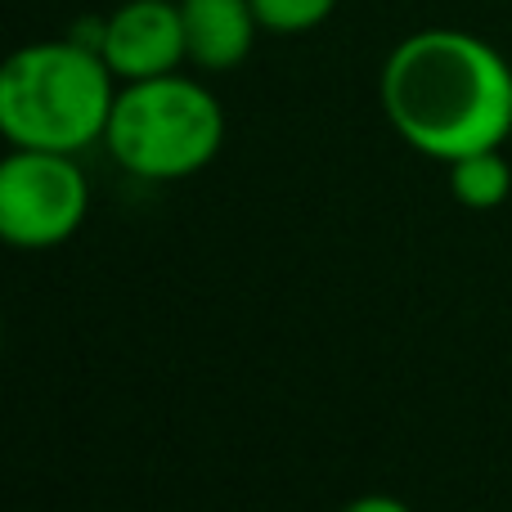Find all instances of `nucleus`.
<instances>
[{"label": "nucleus", "mask_w": 512, "mask_h": 512, "mask_svg": "<svg viewBox=\"0 0 512 512\" xmlns=\"http://www.w3.org/2000/svg\"><path fill=\"white\" fill-rule=\"evenodd\" d=\"M104 144L135 180H189L212 167L225 144V108L203 81L185 72L126 81L117 90Z\"/></svg>", "instance_id": "7ed1b4c3"}, {"label": "nucleus", "mask_w": 512, "mask_h": 512, "mask_svg": "<svg viewBox=\"0 0 512 512\" xmlns=\"http://www.w3.org/2000/svg\"><path fill=\"white\" fill-rule=\"evenodd\" d=\"M450 198L468 212H495L512 194V167L499 149H481L468 158L450 162Z\"/></svg>", "instance_id": "0eeeda50"}, {"label": "nucleus", "mask_w": 512, "mask_h": 512, "mask_svg": "<svg viewBox=\"0 0 512 512\" xmlns=\"http://www.w3.org/2000/svg\"><path fill=\"white\" fill-rule=\"evenodd\" d=\"M342 512H414V508L400 504L396 495H360V499H351Z\"/></svg>", "instance_id": "1a4fd4ad"}, {"label": "nucleus", "mask_w": 512, "mask_h": 512, "mask_svg": "<svg viewBox=\"0 0 512 512\" xmlns=\"http://www.w3.org/2000/svg\"><path fill=\"white\" fill-rule=\"evenodd\" d=\"M378 104L409 149L450 167L468 153L508 144L512 63L477 32L423 27L387 54Z\"/></svg>", "instance_id": "f257e3e1"}, {"label": "nucleus", "mask_w": 512, "mask_h": 512, "mask_svg": "<svg viewBox=\"0 0 512 512\" xmlns=\"http://www.w3.org/2000/svg\"><path fill=\"white\" fill-rule=\"evenodd\" d=\"M90 180L77 153L9 149L0 162V239L23 252H50L81 230Z\"/></svg>", "instance_id": "20e7f679"}, {"label": "nucleus", "mask_w": 512, "mask_h": 512, "mask_svg": "<svg viewBox=\"0 0 512 512\" xmlns=\"http://www.w3.org/2000/svg\"><path fill=\"white\" fill-rule=\"evenodd\" d=\"M180 23L189 63L203 72H234L261 32L252 0H180Z\"/></svg>", "instance_id": "423d86ee"}, {"label": "nucleus", "mask_w": 512, "mask_h": 512, "mask_svg": "<svg viewBox=\"0 0 512 512\" xmlns=\"http://www.w3.org/2000/svg\"><path fill=\"white\" fill-rule=\"evenodd\" d=\"M252 9L261 18V32L301 36V32H315L319 23H328L337 0H252Z\"/></svg>", "instance_id": "6e6552de"}, {"label": "nucleus", "mask_w": 512, "mask_h": 512, "mask_svg": "<svg viewBox=\"0 0 512 512\" xmlns=\"http://www.w3.org/2000/svg\"><path fill=\"white\" fill-rule=\"evenodd\" d=\"M122 81L95 45L54 36L14 50L0 68V135L9 149L81 153L104 140Z\"/></svg>", "instance_id": "f03ea898"}, {"label": "nucleus", "mask_w": 512, "mask_h": 512, "mask_svg": "<svg viewBox=\"0 0 512 512\" xmlns=\"http://www.w3.org/2000/svg\"><path fill=\"white\" fill-rule=\"evenodd\" d=\"M95 50L122 86L180 72L189 63L180 0H117L113 14L99 18Z\"/></svg>", "instance_id": "39448f33"}]
</instances>
